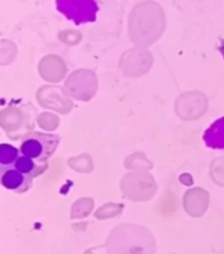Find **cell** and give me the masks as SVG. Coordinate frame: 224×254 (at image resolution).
<instances>
[{"instance_id": "1", "label": "cell", "mask_w": 224, "mask_h": 254, "mask_svg": "<svg viewBox=\"0 0 224 254\" xmlns=\"http://www.w3.org/2000/svg\"><path fill=\"white\" fill-rule=\"evenodd\" d=\"M58 135L46 132H28L20 142V154L37 160H46L54 154L59 144Z\"/></svg>"}, {"instance_id": "3", "label": "cell", "mask_w": 224, "mask_h": 254, "mask_svg": "<svg viewBox=\"0 0 224 254\" xmlns=\"http://www.w3.org/2000/svg\"><path fill=\"white\" fill-rule=\"evenodd\" d=\"M32 179L33 178L20 172L15 167H12L9 170L0 172V186H3L4 188H7L15 193H24L31 190Z\"/></svg>"}, {"instance_id": "5", "label": "cell", "mask_w": 224, "mask_h": 254, "mask_svg": "<svg viewBox=\"0 0 224 254\" xmlns=\"http://www.w3.org/2000/svg\"><path fill=\"white\" fill-rule=\"evenodd\" d=\"M15 168L31 178H36L46 171L47 162L46 160H37V159H33L27 155L20 154L15 163Z\"/></svg>"}, {"instance_id": "6", "label": "cell", "mask_w": 224, "mask_h": 254, "mask_svg": "<svg viewBox=\"0 0 224 254\" xmlns=\"http://www.w3.org/2000/svg\"><path fill=\"white\" fill-rule=\"evenodd\" d=\"M19 155L20 148L12 144H7V143H1L0 144V172L15 167Z\"/></svg>"}, {"instance_id": "4", "label": "cell", "mask_w": 224, "mask_h": 254, "mask_svg": "<svg viewBox=\"0 0 224 254\" xmlns=\"http://www.w3.org/2000/svg\"><path fill=\"white\" fill-rule=\"evenodd\" d=\"M203 142L209 148L224 150V117L217 119L207 127L203 134Z\"/></svg>"}, {"instance_id": "2", "label": "cell", "mask_w": 224, "mask_h": 254, "mask_svg": "<svg viewBox=\"0 0 224 254\" xmlns=\"http://www.w3.org/2000/svg\"><path fill=\"white\" fill-rule=\"evenodd\" d=\"M57 11L75 25L94 23L98 17L99 0H55Z\"/></svg>"}]
</instances>
